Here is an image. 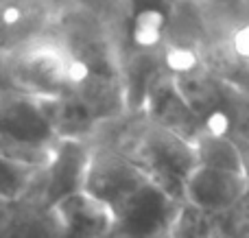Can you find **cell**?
<instances>
[{
    "instance_id": "1",
    "label": "cell",
    "mask_w": 249,
    "mask_h": 238,
    "mask_svg": "<svg viewBox=\"0 0 249 238\" xmlns=\"http://www.w3.org/2000/svg\"><path fill=\"white\" fill-rule=\"evenodd\" d=\"M114 149L140 166L146 177L171 197L184 201L186 179L197 169L193 142L142 116L140 122L124 127V134Z\"/></svg>"
},
{
    "instance_id": "2",
    "label": "cell",
    "mask_w": 249,
    "mask_h": 238,
    "mask_svg": "<svg viewBox=\"0 0 249 238\" xmlns=\"http://www.w3.org/2000/svg\"><path fill=\"white\" fill-rule=\"evenodd\" d=\"M4 77L16 92L57 99L77 83L79 64L64 37L44 33L4 51Z\"/></svg>"
},
{
    "instance_id": "3",
    "label": "cell",
    "mask_w": 249,
    "mask_h": 238,
    "mask_svg": "<svg viewBox=\"0 0 249 238\" xmlns=\"http://www.w3.org/2000/svg\"><path fill=\"white\" fill-rule=\"evenodd\" d=\"M61 138L55 129L44 99L7 92L2 99V157L42 169L59 147Z\"/></svg>"
},
{
    "instance_id": "4",
    "label": "cell",
    "mask_w": 249,
    "mask_h": 238,
    "mask_svg": "<svg viewBox=\"0 0 249 238\" xmlns=\"http://www.w3.org/2000/svg\"><path fill=\"white\" fill-rule=\"evenodd\" d=\"M90 160L92 151L83 147L79 140H61L53 157L37 170L24 197L48 205H57L68 195L86 190Z\"/></svg>"
},
{
    "instance_id": "5",
    "label": "cell",
    "mask_w": 249,
    "mask_h": 238,
    "mask_svg": "<svg viewBox=\"0 0 249 238\" xmlns=\"http://www.w3.org/2000/svg\"><path fill=\"white\" fill-rule=\"evenodd\" d=\"M142 112L151 122L181 136L188 142H197L201 134H206L203 125L199 122L197 114L184 99L181 90L177 87V81L168 70H162L146 87Z\"/></svg>"
},
{
    "instance_id": "6",
    "label": "cell",
    "mask_w": 249,
    "mask_h": 238,
    "mask_svg": "<svg viewBox=\"0 0 249 238\" xmlns=\"http://www.w3.org/2000/svg\"><path fill=\"white\" fill-rule=\"evenodd\" d=\"M249 192V175L236 170H221L210 166H197L186 179L184 204L201 208L221 217L232 210Z\"/></svg>"
},
{
    "instance_id": "7",
    "label": "cell",
    "mask_w": 249,
    "mask_h": 238,
    "mask_svg": "<svg viewBox=\"0 0 249 238\" xmlns=\"http://www.w3.org/2000/svg\"><path fill=\"white\" fill-rule=\"evenodd\" d=\"M2 238H68L55 205L22 197L2 204Z\"/></svg>"
},
{
    "instance_id": "8",
    "label": "cell",
    "mask_w": 249,
    "mask_h": 238,
    "mask_svg": "<svg viewBox=\"0 0 249 238\" xmlns=\"http://www.w3.org/2000/svg\"><path fill=\"white\" fill-rule=\"evenodd\" d=\"M68 238H105L114 232L112 210L88 190L68 195L55 205Z\"/></svg>"
},
{
    "instance_id": "9",
    "label": "cell",
    "mask_w": 249,
    "mask_h": 238,
    "mask_svg": "<svg viewBox=\"0 0 249 238\" xmlns=\"http://www.w3.org/2000/svg\"><path fill=\"white\" fill-rule=\"evenodd\" d=\"M195 153H197V166L247 173L245 153L241 151L236 142H232L225 136H214L208 131L201 134L195 142Z\"/></svg>"
},
{
    "instance_id": "10",
    "label": "cell",
    "mask_w": 249,
    "mask_h": 238,
    "mask_svg": "<svg viewBox=\"0 0 249 238\" xmlns=\"http://www.w3.org/2000/svg\"><path fill=\"white\" fill-rule=\"evenodd\" d=\"M171 238H221L219 217L190 204H181L171 227Z\"/></svg>"
},
{
    "instance_id": "11",
    "label": "cell",
    "mask_w": 249,
    "mask_h": 238,
    "mask_svg": "<svg viewBox=\"0 0 249 238\" xmlns=\"http://www.w3.org/2000/svg\"><path fill=\"white\" fill-rule=\"evenodd\" d=\"M247 175H249V160H247Z\"/></svg>"
}]
</instances>
